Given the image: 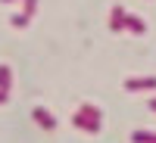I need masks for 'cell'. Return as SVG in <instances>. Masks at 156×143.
Listing matches in <instances>:
<instances>
[{
    "label": "cell",
    "mask_w": 156,
    "mask_h": 143,
    "mask_svg": "<svg viewBox=\"0 0 156 143\" xmlns=\"http://www.w3.org/2000/svg\"><path fill=\"white\" fill-rule=\"evenodd\" d=\"M3 3H9V0H3Z\"/></svg>",
    "instance_id": "obj_12"
},
{
    "label": "cell",
    "mask_w": 156,
    "mask_h": 143,
    "mask_svg": "<svg viewBox=\"0 0 156 143\" xmlns=\"http://www.w3.org/2000/svg\"><path fill=\"white\" fill-rule=\"evenodd\" d=\"M125 90H156V75H150V78H128Z\"/></svg>",
    "instance_id": "obj_3"
},
{
    "label": "cell",
    "mask_w": 156,
    "mask_h": 143,
    "mask_svg": "<svg viewBox=\"0 0 156 143\" xmlns=\"http://www.w3.org/2000/svg\"><path fill=\"white\" fill-rule=\"evenodd\" d=\"M125 31H131V34H144L147 25H144V19H140V16H131V12H128V16H125Z\"/></svg>",
    "instance_id": "obj_5"
},
{
    "label": "cell",
    "mask_w": 156,
    "mask_h": 143,
    "mask_svg": "<svg viewBox=\"0 0 156 143\" xmlns=\"http://www.w3.org/2000/svg\"><path fill=\"white\" fill-rule=\"evenodd\" d=\"M6 100H9V90H3V87H0V106H3Z\"/></svg>",
    "instance_id": "obj_10"
},
{
    "label": "cell",
    "mask_w": 156,
    "mask_h": 143,
    "mask_svg": "<svg viewBox=\"0 0 156 143\" xmlns=\"http://www.w3.org/2000/svg\"><path fill=\"white\" fill-rule=\"evenodd\" d=\"M34 9H37V3H34V0H25V9H22L25 16H34Z\"/></svg>",
    "instance_id": "obj_9"
},
{
    "label": "cell",
    "mask_w": 156,
    "mask_h": 143,
    "mask_svg": "<svg viewBox=\"0 0 156 143\" xmlns=\"http://www.w3.org/2000/svg\"><path fill=\"white\" fill-rule=\"evenodd\" d=\"M28 19H31V16H25V12L12 16V28H25V25H28Z\"/></svg>",
    "instance_id": "obj_8"
},
{
    "label": "cell",
    "mask_w": 156,
    "mask_h": 143,
    "mask_svg": "<svg viewBox=\"0 0 156 143\" xmlns=\"http://www.w3.org/2000/svg\"><path fill=\"white\" fill-rule=\"evenodd\" d=\"M147 106H150V109H153V112H156V97H153V100H150V103H147Z\"/></svg>",
    "instance_id": "obj_11"
},
{
    "label": "cell",
    "mask_w": 156,
    "mask_h": 143,
    "mask_svg": "<svg viewBox=\"0 0 156 143\" xmlns=\"http://www.w3.org/2000/svg\"><path fill=\"white\" fill-rule=\"evenodd\" d=\"M9 84H12V72H9V66H0V87L9 90Z\"/></svg>",
    "instance_id": "obj_7"
},
{
    "label": "cell",
    "mask_w": 156,
    "mask_h": 143,
    "mask_svg": "<svg viewBox=\"0 0 156 143\" xmlns=\"http://www.w3.org/2000/svg\"><path fill=\"white\" fill-rule=\"evenodd\" d=\"M125 6H112V12H109V31H125Z\"/></svg>",
    "instance_id": "obj_4"
},
{
    "label": "cell",
    "mask_w": 156,
    "mask_h": 143,
    "mask_svg": "<svg viewBox=\"0 0 156 143\" xmlns=\"http://www.w3.org/2000/svg\"><path fill=\"white\" fill-rule=\"evenodd\" d=\"M131 143H156V134H150V131H134V134H131Z\"/></svg>",
    "instance_id": "obj_6"
},
{
    "label": "cell",
    "mask_w": 156,
    "mask_h": 143,
    "mask_svg": "<svg viewBox=\"0 0 156 143\" xmlns=\"http://www.w3.org/2000/svg\"><path fill=\"white\" fill-rule=\"evenodd\" d=\"M72 124L78 128V131H84V134H97V131H100V124H103V115H100L97 106L81 103V109L72 115Z\"/></svg>",
    "instance_id": "obj_1"
},
{
    "label": "cell",
    "mask_w": 156,
    "mask_h": 143,
    "mask_svg": "<svg viewBox=\"0 0 156 143\" xmlns=\"http://www.w3.org/2000/svg\"><path fill=\"white\" fill-rule=\"evenodd\" d=\"M31 118L41 124L44 131H53V128H56V118H53V115H50L44 106H34V109H31Z\"/></svg>",
    "instance_id": "obj_2"
}]
</instances>
